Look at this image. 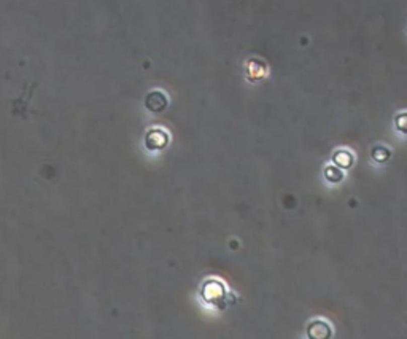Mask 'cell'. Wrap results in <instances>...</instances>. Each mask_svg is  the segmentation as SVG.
<instances>
[{
    "instance_id": "cell-1",
    "label": "cell",
    "mask_w": 407,
    "mask_h": 339,
    "mask_svg": "<svg viewBox=\"0 0 407 339\" xmlns=\"http://www.w3.org/2000/svg\"><path fill=\"white\" fill-rule=\"evenodd\" d=\"M166 104H167L166 97L162 96L161 93H153L147 99V107L150 108L151 112H161L162 108L166 107Z\"/></svg>"
}]
</instances>
